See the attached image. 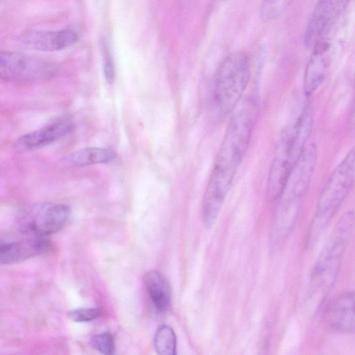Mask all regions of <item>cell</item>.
Segmentation results:
<instances>
[{
	"label": "cell",
	"instance_id": "obj_1",
	"mask_svg": "<svg viewBox=\"0 0 355 355\" xmlns=\"http://www.w3.org/2000/svg\"><path fill=\"white\" fill-rule=\"evenodd\" d=\"M257 114L256 103L248 100L230 121L202 198V216L207 229L215 224L246 153Z\"/></svg>",
	"mask_w": 355,
	"mask_h": 355
},
{
	"label": "cell",
	"instance_id": "obj_2",
	"mask_svg": "<svg viewBox=\"0 0 355 355\" xmlns=\"http://www.w3.org/2000/svg\"><path fill=\"white\" fill-rule=\"evenodd\" d=\"M313 122V111L306 104L295 122L287 127L277 142L269 168L266 198L273 202L281 197L288 178L307 145Z\"/></svg>",
	"mask_w": 355,
	"mask_h": 355
},
{
	"label": "cell",
	"instance_id": "obj_3",
	"mask_svg": "<svg viewBox=\"0 0 355 355\" xmlns=\"http://www.w3.org/2000/svg\"><path fill=\"white\" fill-rule=\"evenodd\" d=\"M354 214L347 211L330 234L311 272L309 300L318 306L331 291L338 277L354 224Z\"/></svg>",
	"mask_w": 355,
	"mask_h": 355
},
{
	"label": "cell",
	"instance_id": "obj_4",
	"mask_svg": "<svg viewBox=\"0 0 355 355\" xmlns=\"http://www.w3.org/2000/svg\"><path fill=\"white\" fill-rule=\"evenodd\" d=\"M355 181V145L332 171L319 195L311 220L307 245L313 248L329 226Z\"/></svg>",
	"mask_w": 355,
	"mask_h": 355
},
{
	"label": "cell",
	"instance_id": "obj_5",
	"mask_svg": "<svg viewBox=\"0 0 355 355\" xmlns=\"http://www.w3.org/2000/svg\"><path fill=\"white\" fill-rule=\"evenodd\" d=\"M250 76V60L244 52H233L220 62L212 77L209 94V107L216 117L223 119L233 112Z\"/></svg>",
	"mask_w": 355,
	"mask_h": 355
},
{
	"label": "cell",
	"instance_id": "obj_6",
	"mask_svg": "<svg viewBox=\"0 0 355 355\" xmlns=\"http://www.w3.org/2000/svg\"><path fill=\"white\" fill-rule=\"evenodd\" d=\"M54 71L53 66L41 58L9 51L0 53V77L3 80L37 82L49 78Z\"/></svg>",
	"mask_w": 355,
	"mask_h": 355
},
{
	"label": "cell",
	"instance_id": "obj_7",
	"mask_svg": "<svg viewBox=\"0 0 355 355\" xmlns=\"http://www.w3.org/2000/svg\"><path fill=\"white\" fill-rule=\"evenodd\" d=\"M69 207L60 203H42L28 208L24 214V231L46 236L60 231L70 218Z\"/></svg>",
	"mask_w": 355,
	"mask_h": 355
},
{
	"label": "cell",
	"instance_id": "obj_8",
	"mask_svg": "<svg viewBox=\"0 0 355 355\" xmlns=\"http://www.w3.org/2000/svg\"><path fill=\"white\" fill-rule=\"evenodd\" d=\"M351 0H318L310 17L304 35L308 49L314 46L331 31Z\"/></svg>",
	"mask_w": 355,
	"mask_h": 355
},
{
	"label": "cell",
	"instance_id": "obj_9",
	"mask_svg": "<svg viewBox=\"0 0 355 355\" xmlns=\"http://www.w3.org/2000/svg\"><path fill=\"white\" fill-rule=\"evenodd\" d=\"M324 320L331 331L355 334V290L335 297L327 306Z\"/></svg>",
	"mask_w": 355,
	"mask_h": 355
},
{
	"label": "cell",
	"instance_id": "obj_10",
	"mask_svg": "<svg viewBox=\"0 0 355 355\" xmlns=\"http://www.w3.org/2000/svg\"><path fill=\"white\" fill-rule=\"evenodd\" d=\"M332 44L326 35L313 48L304 76V92L307 97L314 94L326 77L331 62Z\"/></svg>",
	"mask_w": 355,
	"mask_h": 355
},
{
	"label": "cell",
	"instance_id": "obj_11",
	"mask_svg": "<svg viewBox=\"0 0 355 355\" xmlns=\"http://www.w3.org/2000/svg\"><path fill=\"white\" fill-rule=\"evenodd\" d=\"M74 129V123L66 119L57 120L42 128L21 136L15 142L20 151H30L51 144L68 135Z\"/></svg>",
	"mask_w": 355,
	"mask_h": 355
},
{
	"label": "cell",
	"instance_id": "obj_12",
	"mask_svg": "<svg viewBox=\"0 0 355 355\" xmlns=\"http://www.w3.org/2000/svg\"><path fill=\"white\" fill-rule=\"evenodd\" d=\"M51 248L44 236H34L21 240L1 243L0 262L12 264L48 252Z\"/></svg>",
	"mask_w": 355,
	"mask_h": 355
},
{
	"label": "cell",
	"instance_id": "obj_13",
	"mask_svg": "<svg viewBox=\"0 0 355 355\" xmlns=\"http://www.w3.org/2000/svg\"><path fill=\"white\" fill-rule=\"evenodd\" d=\"M22 39L27 45L35 49L55 51L76 43L78 40V34L71 28L56 31H35L25 33Z\"/></svg>",
	"mask_w": 355,
	"mask_h": 355
},
{
	"label": "cell",
	"instance_id": "obj_14",
	"mask_svg": "<svg viewBox=\"0 0 355 355\" xmlns=\"http://www.w3.org/2000/svg\"><path fill=\"white\" fill-rule=\"evenodd\" d=\"M144 284L155 308L161 312L166 311L171 304V293L166 278L159 272L151 270L145 275Z\"/></svg>",
	"mask_w": 355,
	"mask_h": 355
},
{
	"label": "cell",
	"instance_id": "obj_15",
	"mask_svg": "<svg viewBox=\"0 0 355 355\" xmlns=\"http://www.w3.org/2000/svg\"><path fill=\"white\" fill-rule=\"evenodd\" d=\"M115 152L109 148L87 147L78 150L65 158V163L72 166L107 164L116 159Z\"/></svg>",
	"mask_w": 355,
	"mask_h": 355
},
{
	"label": "cell",
	"instance_id": "obj_16",
	"mask_svg": "<svg viewBox=\"0 0 355 355\" xmlns=\"http://www.w3.org/2000/svg\"><path fill=\"white\" fill-rule=\"evenodd\" d=\"M155 350L160 355H174L176 351V336L168 325L160 326L154 336Z\"/></svg>",
	"mask_w": 355,
	"mask_h": 355
},
{
	"label": "cell",
	"instance_id": "obj_17",
	"mask_svg": "<svg viewBox=\"0 0 355 355\" xmlns=\"http://www.w3.org/2000/svg\"><path fill=\"white\" fill-rule=\"evenodd\" d=\"M293 0H262L260 18L265 23L277 19L288 9Z\"/></svg>",
	"mask_w": 355,
	"mask_h": 355
},
{
	"label": "cell",
	"instance_id": "obj_18",
	"mask_svg": "<svg viewBox=\"0 0 355 355\" xmlns=\"http://www.w3.org/2000/svg\"><path fill=\"white\" fill-rule=\"evenodd\" d=\"M93 347L106 355L114 353L115 343L112 335L108 332H104L94 336L91 339Z\"/></svg>",
	"mask_w": 355,
	"mask_h": 355
},
{
	"label": "cell",
	"instance_id": "obj_19",
	"mask_svg": "<svg viewBox=\"0 0 355 355\" xmlns=\"http://www.w3.org/2000/svg\"><path fill=\"white\" fill-rule=\"evenodd\" d=\"M101 315V311L96 308H78L68 313L69 318L75 322H88Z\"/></svg>",
	"mask_w": 355,
	"mask_h": 355
},
{
	"label": "cell",
	"instance_id": "obj_20",
	"mask_svg": "<svg viewBox=\"0 0 355 355\" xmlns=\"http://www.w3.org/2000/svg\"><path fill=\"white\" fill-rule=\"evenodd\" d=\"M103 69L107 82L112 84L115 80V66L111 53L105 46L103 48Z\"/></svg>",
	"mask_w": 355,
	"mask_h": 355
}]
</instances>
